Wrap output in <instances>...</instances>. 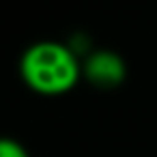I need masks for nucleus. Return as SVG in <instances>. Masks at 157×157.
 I'll use <instances>...</instances> for the list:
<instances>
[{"label":"nucleus","instance_id":"1","mask_svg":"<svg viewBox=\"0 0 157 157\" xmlns=\"http://www.w3.org/2000/svg\"><path fill=\"white\" fill-rule=\"evenodd\" d=\"M20 78L37 95L60 97L82 80V58L67 43L37 41L20 58Z\"/></svg>","mask_w":157,"mask_h":157},{"label":"nucleus","instance_id":"2","mask_svg":"<svg viewBox=\"0 0 157 157\" xmlns=\"http://www.w3.org/2000/svg\"><path fill=\"white\" fill-rule=\"evenodd\" d=\"M82 78L99 90H114L127 80V63L114 50H93L82 60Z\"/></svg>","mask_w":157,"mask_h":157},{"label":"nucleus","instance_id":"3","mask_svg":"<svg viewBox=\"0 0 157 157\" xmlns=\"http://www.w3.org/2000/svg\"><path fill=\"white\" fill-rule=\"evenodd\" d=\"M0 157H30V153L20 140L0 136Z\"/></svg>","mask_w":157,"mask_h":157}]
</instances>
